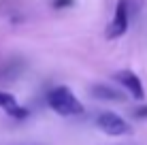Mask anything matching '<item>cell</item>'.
<instances>
[{
	"instance_id": "8992f818",
	"label": "cell",
	"mask_w": 147,
	"mask_h": 145,
	"mask_svg": "<svg viewBox=\"0 0 147 145\" xmlns=\"http://www.w3.org/2000/svg\"><path fill=\"white\" fill-rule=\"evenodd\" d=\"M15 105H17V100H15L13 94H9V92H0V109L9 111V109L15 107Z\"/></svg>"
},
{
	"instance_id": "7a4b0ae2",
	"label": "cell",
	"mask_w": 147,
	"mask_h": 145,
	"mask_svg": "<svg viewBox=\"0 0 147 145\" xmlns=\"http://www.w3.org/2000/svg\"><path fill=\"white\" fill-rule=\"evenodd\" d=\"M130 26V0H119L117 7H115V15L111 19V24L107 26V38H119L121 34H126V30Z\"/></svg>"
},
{
	"instance_id": "ba28073f",
	"label": "cell",
	"mask_w": 147,
	"mask_h": 145,
	"mask_svg": "<svg viewBox=\"0 0 147 145\" xmlns=\"http://www.w3.org/2000/svg\"><path fill=\"white\" fill-rule=\"evenodd\" d=\"M75 0H53V9H66V7H73Z\"/></svg>"
},
{
	"instance_id": "3957f363",
	"label": "cell",
	"mask_w": 147,
	"mask_h": 145,
	"mask_svg": "<svg viewBox=\"0 0 147 145\" xmlns=\"http://www.w3.org/2000/svg\"><path fill=\"white\" fill-rule=\"evenodd\" d=\"M96 124L102 132L111 134V137H119V134H128L130 132V126L121 115L113 111H102L98 117H96Z\"/></svg>"
},
{
	"instance_id": "277c9868",
	"label": "cell",
	"mask_w": 147,
	"mask_h": 145,
	"mask_svg": "<svg viewBox=\"0 0 147 145\" xmlns=\"http://www.w3.org/2000/svg\"><path fill=\"white\" fill-rule=\"evenodd\" d=\"M115 77V81H119L121 86H124L126 90H128V94L132 98H136V100H141V98L145 96V90H143V83H141V79H139V75L132 73V71H128V68H124V71H117L113 75Z\"/></svg>"
},
{
	"instance_id": "6da1fadb",
	"label": "cell",
	"mask_w": 147,
	"mask_h": 145,
	"mask_svg": "<svg viewBox=\"0 0 147 145\" xmlns=\"http://www.w3.org/2000/svg\"><path fill=\"white\" fill-rule=\"evenodd\" d=\"M47 103L58 115L70 117V115H81L83 113V105L79 103V98L73 94V90L66 86H58L47 94Z\"/></svg>"
},
{
	"instance_id": "5b68a950",
	"label": "cell",
	"mask_w": 147,
	"mask_h": 145,
	"mask_svg": "<svg viewBox=\"0 0 147 145\" xmlns=\"http://www.w3.org/2000/svg\"><path fill=\"white\" fill-rule=\"evenodd\" d=\"M92 96L94 98H100V100H126V96L119 92V90L111 88V86H102V83H98V86H92Z\"/></svg>"
},
{
	"instance_id": "9c48e42d",
	"label": "cell",
	"mask_w": 147,
	"mask_h": 145,
	"mask_svg": "<svg viewBox=\"0 0 147 145\" xmlns=\"http://www.w3.org/2000/svg\"><path fill=\"white\" fill-rule=\"evenodd\" d=\"M134 117L139 119H147V105H141V107L134 109Z\"/></svg>"
},
{
	"instance_id": "52a82bcc",
	"label": "cell",
	"mask_w": 147,
	"mask_h": 145,
	"mask_svg": "<svg viewBox=\"0 0 147 145\" xmlns=\"http://www.w3.org/2000/svg\"><path fill=\"white\" fill-rule=\"evenodd\" d=\"M9 115L15 117V119H24V117H28V109H24V107H19V105H15V107L9 109Z\"/></svg>"
}]
</instances>
